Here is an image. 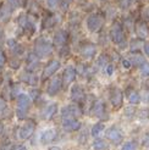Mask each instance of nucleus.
Returning <instances> with one entry per match:
<instances>
[{"instance_id": "47", "label": "nucleus", "mask_w": 149, "mask_h": 150, "mask_svg": "<svg viewBox=\"0 0 149 150\" xmlns=\"http://www.w3.org/2000/svg\"><path fill=\"white\" fill-rule=\"evenodd\" d=\"M3 131H4V125L3 122H0V134H3Z\"/></svg>"}, {"instance_id": "41", "label": "nucleus", "mask_w": 149, "mask_h": 150, "mask_svg": "<svg viewBox=\"0 0 149 150\" xmlns=\"http://www.w3.org/2000/svg\"><path fill=\"white\" fill-rule=\"evenodd\" d=\"M13 145L12 144H10V143H7V144H4V145H1L0 146V150H13Z\"/></svg>"}, {"instance_id": "46", "label": "nucleus", "mask_w": 149, "mask_h": 150, "mask_svg": "<svg viewBox=\"0 0 149 150\" xmlns=\"http://www.w3.org/2000/svg\"><path fill=\"white\" fill-rule=\"evenodd\" d=\"M13 150H27V149H26V146H25L23 144H21V145L15 146V148H13Z\"/></svg>"}, {"instance_id": "48", "label": "nucleus", "mask_w": 149, "mask_h": 150, "mask_svg": "<svg viewBox=\"0 0 149 150\" xmlns=\"http://www.w3.org/2000/svg\"><path fill=\"white\" fill-rule=\"evenodd\" d=\"M48 150H61V149L59 148V146H51V148H49Z\"/></svg>"}, {"instance_id": "2", "label": "nucleus", "mask_w": 149, "mask_h": 150, "mask_svg": "<svg viewBox=\"0 0 149 150\" xmlns=\"http://www.w3.org/2000/svg\"><path fill=\"white\" fill-rule=\"evenodd\" d=\"M53 50H54L53 42H50L48 38H45V37H38V38L34 40L33 52L40 60L49 57L51 54H53Z\"/></svg>"}, {"instance_id": "12", "label": "nucleus", "mask_w": 149, "mask_h": 150, "mask_svg": "<svg viewBox=\"0 0 149 150\" xmlns=\"http://www.w3.org/2000/svg\"><path fill=\"white\" fill-rule=\"evenodd\" d=\"M70 98L72 100V103L76 104H82L83 100L86 99V94L84 91L79 84H74L71 88V93H70Z\"/></svg>"}, {"instance_id": "49", "label": "nucleus", "mask_w": 149, "mask_h": 150, "mask_svg": "<svg viewBox=\"0 0 149 150\" xmlns=\"http://www.w3.org/2000/svg\"><path fill=\"white\" fill-rule=\"evenodd\" d=\"M100 1H106V0H100Z\"/></svg>"}, {"instance_id": "35", "label": "nucleus", "mask_w": 149, "mask_h": 150, "mask_svg": "<svg viewBox=\"0 0 149 150\" xmlns=\"http://www.w3.org/2000/svg\"><path fill=\"white\" fill-rule=\"evenodd\" d=\"M45 4L49 10H56L59 7V0H45Z\"/></svg>"}, {"instance_id": "11", "label": "nucleus", "mask_w": 149, "mask_h": 150, "mask_svg": "<svg viewBox=\"0 0 149 150\" xmlns=\"http://www.w3.org/2000/svg\"><path fill=\"white\" fill-rule=\"evenodd\" d=\"M61 88H62V78L59 77V76H55V77L51 78L50 82H49L48 89H47V94L49 96H54L61 91Z\"/></svg>"}, {"instance_id": "40", "label": "nucleus", "mask_w": 149, "mask_h": 150, "mask_svg": "<svg viewBox=\"0 0 149 150\" xmlns=\"http://www.w3.org/2000/svg\"><path fill=\"white\" fill-rule=\"evenodd\" d=\"M106 73L109 74V76H111V74L114 73V65L113 64H108L106 65Z\"/></svg>"}, {"instance_id": "36", "label": "nucleus", "mask_w": 149, "mask_h": 150, "mask_svg": "<svg viewBox=\"0 0 149 150\" xmlns=\"http://www.w3.org/2000/svg\"><path fill=\"white\" fill-rule=\"evenodd\" d=\"M140 73H142V76H144V77L149 76V62L145 61L142 66H140Z\"/></svg>"}, {"instance_id": "20", "label": "nucleus", "mask_w": 149, "mask_h": 150, "mask_svg": "<svg viewBox=\"0 0 149 150\" xmlns=\"http://www.w3.org/2000/svg\"><path fill=\"white\" fill-rule=\"evenodd\" d=\"M110 103L114 108H121L123 103V94L118 88H114L110 94Z\"/></svg>"}, {"instance_id": "7", "label": "nucleus", "mask_w": 149, "mask_h": 150, "mask_svg": "<svg viewBox=\"0 0 149 150\" xmlns=\"http://www.w3.org/2000/svg\"><path fill=\"white\" fill-rule=\"evenodd\" d=\"M34 131H35V122L32 121V120H29V121L25 122L23 125L20 127V129H18V138L21 140H26V139H28L34 133Z\"/></svg>"}, {"instance_id": "38", "label": "nucleus", "mask_w": 149, "mask_h": 150, "mask_svg": "<svg viewBox=\"0 0 149 150\" xmlns=\"http://www.w3.org/2000/svg\"><path fill=\"white\" fill-rule=\"evenodd\" d=\"M5 64H6V55H5L4 50L0 48V67H3Z\"/></svg>"}, {"instance_id": "29", "label": "nucleus", "mask_w": 149, "mask_h": 150, "mask_svg": "<svg viewBox=\"0 0 149 150\" xmlns=\"http://www.w3.org/2000/svg\"><path fill=\"white\" fill-rule=\"evenodd\" d=\"M143 39L140 38H135V39H131L130 42V50L131 52H136V51H139L140 48H143Z\"/></svg>"}, {"instance_id": "31", "label": "nucleus", "mask_w": 149, "mask_h": 150, "mask_svg": "<svg viewBox=\"0 0 149 150\" xmlns=\"http://www.w3.org/2000/svg\"><path fill=\"white\" fill-rule=\"evenodd\" d=\"M116 3H117V6L120 7L122 11H127L130 7L133 5L135 0H117Z\"/></svg>"}, {"instance_id": "42", "label": "nucleus", "mask_w": 149, "mask_h": 150, "mask_svg": "<svg viewBox=\"0 0 149 150\" xmlns=\"http://www.w3.org/2000/svg\"><path fill=\"white\" fill-rule=\"evenodd\" d=\"M143 145L144 146H149V131L145 133V136L143 138Z\"/></svg>"}, {"instance_id": "19", "label": "nucleus", "mask_w": 149, "mask_h": 150, "mask_svg": "<svg viewBox=\"0 0 149 150\" xmlns=\"http://www.w3.org/2000/svg\"><path fill=\"white\" fill-rule=\"evenodd\" d=\"M76 76H77L76 69H74L73 66H67L62 72V77H61L62 78V84L69 86L70 83H72V82L76 79Z\"/></svg>"}, {"instance_id": "18", "label": "nucleus", "mask_w": 149, "mask_h": 150, "mask_svg": "<svg viewBox=\"0 0 149 150\" xmlns=\"http://www.w3.org/2000/svg\"><path fill=\"white\" fill-rule=\"evenodd\" d=\"M135 29H136L137 37L140 39H143V40L149 35V26L147 23V21H144V20L137 21L136 25H135Z\"/></svg>"}, {"instance_id": "3", "label": "nucleus", "mask_w": 149, "mask_h": 150, "mask_svg": "<svg viewBox=\"0 0 149 150\" xmlns=\"http://www.w3.org/2000/svg\"><path fill=\"white\" fill-rule=\"evenodd\" d=\"M105 15L103 12H91L86 18V25L91 33L100 32L105 25Z\"/></svg>"}, {"instance_id": "33", "label": "nucleus", "mask_w": 149, "mask_h": 150, "mask_svg": "<svg viewBox=\"0 0 149 150\" xmlns=\"http://www.w3.org/2000/svg\"><path fill=\"white\" fill-rule=\"evenodd\" d=\"M138 149V143L136 140H130L121 146V150H137Z\"/></svg>"}, {"instance_id": "43", "label": "nucleus", "mask_w": 149, "mask_h": 150, "mask_svg": "<svg viewBox=\"0 0 149 150\" xmlns=\"http://www.w3.org/2000/svg\"><path fill=\"white\" fill-rule=\"evenodd\" d=\"M143 50H144V54L149 57V42H145L143 44Z\"/></svg>"}, {"instance_id": "1", "label": "nucleus", "mask_w": 149, "mask_h": 150, "mask_svg": "<svg viewBox=\"0 0 149 150\" xmlns=\"http://www.w3.org/2000/svg\"><path fill=\"white\" fill-rule=\"evenodd\" d=\"M109 37H110L111 42L114 44H116L117 47H121V48L126 47L127 42H126L125 27H123L121 21L115 20L113 23H111L110 29H109Z\"/></svg>"}, {"instance_id": "17", "label": "nucleus", "mask_w": 149, "mask_h": 150, "mask_svg": "<svg viewBox=\"0 0 149 150\" xmlns=\"http://www.w3.org/2000/svg\"><path fill=\"white\" fill-rule=\"evenodd\" d=\"M60 66H61V64H60L59 60H55V59L50 60L43 70V78H48V77L54 76V73L60 69Z\"/></svg>"}, {"instance_id": "4", "label": "nucleus", "mask_w": 149, "mask_h": 150, "mask_svg": "<svg viewBox=\"0 0 149 150\" xmlns=\"http://www.w3.org/2000/svg\"><path fill=\"white\" fill-rule=\"evenodd\" d=\"M32 99L31 96L27 94H20L17 96V103H16V116L18 120H25L28 115L29 108H31Z\"/></svg>"}, {"instance_id": "34", "label": "nucleus", "mask_w": 149, "mask_h": 150, "mask_svg": "<svg viewBox=\"0 0 149 150\" xmlns=\"http://www.w3.org/2000/svg\"><path fill=\"white\" fill-rule=\"evenodd\" d=\"M6 1L11 4L15 9H17V7H25L27 4V0H6Z\"/></svg>"}, {"instance_id": "9", "label": "nucleus", "mask_w": 149, "mask_h": 150, "mask_svg": "<svg viewBox=\"0 0 149 150\" xmlns=\"http://www.w3.org/2000/svg\"><path fill=\"white\" fill-rule=\"evenodd\" d=\"M59 22V16L53 12V10H50L49 12H44V16L42 18V27L43 29H49L53 28Z\"/></svg>"}, {"instance_id": "39", "label": "nucleus", "mask_w": 149, "mask_h": 150, "mask_svg": "<svg viewBox=\"0 0 149 150\" xmlns=\"http://www.w3.org/2000/svg\"><path fill=\"white\" fill-rule=\"evenodd\" d=\"M122 66L125 67V69H130V67L132 66V62H131V60L130 59H122Z\"/></svg>"}, {"instance_id": "28", "label": "nucleus", "mask_w": 149, "mask_h": 150, "mask_svg": "<svg viewBox=\"0 0 149 150\" xmlns=\"http://www.w3.org/2000/svg\"><path fill=\"white\" fill-rule=\"evenodd\" d=\"M130 60H131L132 65H136V66H142V65L145 62L144 56H143V55H140L138 51H136V52H132V55H131Z\"/></svg>"}, {"instance_id": "37", "label": "nucleus", "mask_w": 149, "mask_h": 150, "mask_svg": "<svg viewBox=\"0 0 149 150\" xmlns=\"http://www.w3.org/2000/svg\"><path fill=\"white\" fill-rule=\"evenodd\" d=\"M142 20H144L147 22L149 21V6H145L142 10Z\"/></svg>"}, {"instance_id": "26", "label": "nucleus", "mask_w": 149, "mask_h": 150, "mask_svg": "<svg viewBox=\"0 0 149 150\" xmlns=\"http://www.w3.org/2000/svg\"><path fill=\"white\" fill-rule=\"evenodd\" d=\"M126 95H127V99L130 101V104L132 105H137L139 104L140 101V96H139V93L137 91H135L133 88H127V91H126Z\"/></svg>"}, {"instance_id": "6", "label": "nucleus", "mask_w": 149, "mask_h": 150, "mask_svg": "<svg viewBox=\"0 0 149 150\" xmlns=\"http://www.w3.org/2000/svg\"><path fill=\"white\" fill-rule=\"evenodd\" d=\"M70 39V33L66 29H57L53 37V44L54 48H57L59 50H64L67 48Z\"/></svg>"}, {"instance_id": "30", "label": "nucleus", "mask_w": 149, "mask_h": 150, "mask_svg": "<svg viewBox=\"0 0 149 150\" xmlns=\"http://www.w3.org/2000/svg\"><path fill=\"white\" fill-rule=\"evenodd\" d=\"M93 149L94 150H108L109 149V144L104 139L95 138V140L93 142Z\"/></svg>"}, {"instance_id": "32", "label": "nucleus", "mask_w": 149, "mask_h": 150, "mask_svg": "<svg viewBox=\"0 0 149 150\" xmlns=\"http://www.w3.org/2000/svg\"><path fill=\"white\" fill-rule=\"evenodd\" d=\"M73 0H59V9L62 12H67L70 10V6L72 5Z\"/></svg>"}, {"instance_id": "22", "label": "nucleus", "mask_w": 149, "mask_h": 150, "mask_svg": "<svg viewBox=\"0 0 149 150\" xmlns=\"http://www.w3.org/2000/svg\"><path fill=\"white\" fill-rule=\"evenodd\" d=\"M20 79L21 82H23V83L29 84V86H37V83H38V77L35 76V73L32 71H27V70L23 74H21Z\"/></svg>"}, {"instance_id": "24", "label": "nucleus", "mask_w": 149, "mask_h": 150, "mask_svg": "<svg viewBox=\"0 0 149 150\" xmlns=\"http://www.w3.org/2000/svg\"><path fill=\"white\" fill-rule=\"evenodd\" d=\"M55 138H56V131L54 128H50L43 132V134L40 136V142L43 144H48V143L54 142Z\"/></svg>"}, {"instance_id": "13", "label": "nucleus", "mask_w": 149, "mask_h": 150, "mask_svg": "<svg viewBox=\"0 0 149 150\" xmlns=\"http://www.w3.org/2000/svg\"><path fill=\"white\" fill-rule=\"evenodd\" d=\"M13 10L15 7L7 1L0 5V23H5V22L9 21L13 13Z\"/></svg>"}, {"instance_id": "23", "label": "nucleus", "mask_w": 149, "mask_h": 150, "mask_svg": "<svg viewBox=\"0 0 149 150\" xmlns=\"http://www.w3.org/2000/svg\"><path fill=\"white\" fill-rule=\"evenodd\" d=\"M57 112V105L56 104H50V105H47L45 108L42 110V117L44 120H50L53 118L54 115Z\"/></svg>"}, {"instance_id": "16", "label": "nucleus", "mask_w": 149, "mask_h": 150, "mask_svg": "<svg viewBox=\"0 0 149 150\" xmlns=\"http://www.w3.org/2000/svg\"><path fill=\"white\" fill-rule=\"evenodd\" d=\"M81 122L77 120V117H69L62 118V128L66 132H76L81 128Z\"/></svg>"}, {"instance_id": "21", "label": "nucleus", "mask_w": 149, "mask_h": 150, "mask_svg": "<svg viewBox=\"0 0 149 150\" xmlns=\"http://www.w3.org/2000/svg\"><path fill=\"white\" fill-rule=\"evenodd\" d=\"M39 62H40V59L37 56L34 52H29L27 56V60H26V70L34 72L39 67Z\"/></svg>"}, {"instance_id": "25", "label": "nucleus", "mask_w": 149, "mask_h": 150, "mask_svg": "<svg viewBox=\"0 0 149 150\" xmlns=\"http://www.w3.org/2000/svg\"><path fill=\"white\" fill-rule=\"evenodd\" d=\"M7 45H9L11 52L15 56H21L23 54V48H22L21 44H18L15 39H9L7 40Z\"/></svg>"}, {"instance_id": "10", "label": "nucleus", "mask_w": 149, "mask_h": 150, "mask_svg": "<svg viewBox=\"0 0 149 150\" xmlns=\"http://www.w3.org/2000/svg\"><path fill=\"white\" fill-rule=\"evenodd\" d=\"M105 137L109 142H111V143H120V142L122 140L123 136H122V133H121V129L120 128H117L116 126H111L109 127V128L105 131Z\"/></svg>"}, {"instance_id": "44", "label": "nucleus", "mask_w": 149, "mask_h": 150, "mask_svg": "<svg viewBox=\"0 0 149 150\" xmlns=\"http://www.w3.org/2000/svg\"><path fill=\"white\" fill-rule=\"evenodd\" d=\"M5 110H6V104L3 99H0V114H3Z\"/></svg>"}, {"instance_id": "14", "label": "nucleus", "mask_w": 149, "mask_h": 150, "mask_svg": "<svg viewBox=\"0 0 149 150\" xmlns=\"http://www.w3.org/2000/svg\"><path fill=\"white\" fill-rule=\"evenodd\" d=\"M92 112L95 117H98L99 120H106L108 115H106V108H105V103L103 100H96L93 106H92Z\"/></svg>"}, {"instance_id": "5", "label": "nucleus", "mask_w": 149, "mask_h": 150, "mask_svg": "<svg viewBox=\"0 0 149 150\" xmlns=\"http://www.w3.org/2000/svg\"><path fill=\"white\" fill-rule=\"evenodd\" d=\"M17 23L22 29V32L27 34H33L37 29L33 13H21L17 17Z\"/></svg>"}, {"instance_id": "27", "label": "nucleus", "mask_w": 149, "mask_h": 150, "mask_svg": "<svg viewBox=\"0 0 149 150\" xmlns=\"http://www.w3.org/2000/svg\"><path fill=\"white\" fill-rule=\"evenodd\" d=\"M104 129H105V125H104V122H96L91 129V134L94 137V138H98L100 136V133L104 132Z\"/></svg>"}, {"instance_id": "8", "label": "nucleus", "mask_w": 149, "mask_h": 150, "mask_svg": "<svg viewBox=\"0 0 149 150\" xmlns=\"http://www.w3.org/2000/svg\"><path fill=\"white\" fill-rule=\"evenodd\" d=\"M79 54L86 60H92L96 54V45L93 43H83L79 47Z\"/></svg>"}, {"instance_id": "45", "label": "nucleus", "mask_w": 149, "mask_h": 150, "mask_svg": "<svg viewBox=\"0 0 149 150\" xmlns=\"http://www.w3.org/2000/svg\"><path fill=\"white\" fill-rule=\"evenodd\" d=\"M38 91H32L31 92V95H29V96H31V99H33V100H35L37 99V96H38Z\"/></svg>"}, {"instance_id": "15", "label": "nucleus", "mask_w": 149, "mask_h": 150, "mask_svg": "<svg viewBox=\"0 0 149 150\" xmlns=\"http://www.w3.org/2000/svg\"><path fill=\"white\" fill-rule=\"evenodd\" d=\"M81 114V109L78 108V105L76 103L66 105L65 108L61 110V117L62 118H69V117H78Z\"/></svg>"}]
</instances>
